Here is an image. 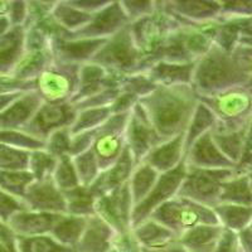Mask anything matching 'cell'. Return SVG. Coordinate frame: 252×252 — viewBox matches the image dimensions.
I'll return each instance as SVG.
<instances>
[{
    "mask_svg": "<svg viewBox=\"0 0 252 252\" xmlns=\"http://www.w3.org/2000/svg\"><path fill=\"white\" fill-rule=\"evenodd\" d=\"M199 101L215 115L216 126L212 131H240L246 129L252 120V91L244 86L203 96Z\"/></svg>",
    "mask_w": 252,
    "mask_h": 252,
    "instance_id": "277c9868",
    "label": "cell"
},
{
    "mask_svg": "<svg viewBox=\"0 0 252 252\" xmlns=\"http://www.w3.org/2000/svg\"><path fill=\"white\" fill-rule=\"evenodd\" d=\"M0 143L5 145L23 149L27 152L44 149V141L33 138L23 130H1L0 129Z\"/></svg>",
    "mask_w": 252,
    "mask_h": 252,
    "instance_id": "ee69618b",
    "label": "cell"
},
{
    "mask_svg": "<svg viewBox=\"0 0 252 252\" xmlns=\"http://www.w3.org/2000/svg\"><path fill=\"white\" fill-rule=\"evenodd\" d=\"M143 60L141 52L132 39L130 26H127L107 38L91 62L106 69L111 75L124 77L136 73Z\"/></svg>",
    "mask_w": 252,
    "mask_h": 252,
    "instance_id": "5b68a950",
    "label": "cell"
},
{
    "mask_svg": "<svg viewBox=\"0 0 252 252\" xmlns=\"http://www.w3.org/2000/svg\"><path fill=\"white\" fill-rule=\"evenodd\" d=\"M18 252H77L75 249L63 246L51 235L37 237H17Z\"/></svg>",
    "mask_w": 252,
    "mask_h": 252,
    "instance_id": "f35d334b",
    "label": "cell"
},
{
    "mask_svg": "<svg viewBox=\"0 0 252 252\" xmlns=\"http://www.w3.org/2000/svg\"><path fill=\"white\" fill-rule=\"evenodd\" d=\"M164 8L179 22L189 26H207L218 22L220 17V1L207 0H168Z\"/></svg>",
    "mask_w": 252,
    "mask_h": 252,
    "instance_id": "9a60e30c",
    "label": "cell"
},
{
    "mask_svg": "<svg viewBox=\"0 0 252 252\" xmlns=\"http://www.w3.org/2000/svg\"><path fill=\"white\" fill-rule=\"evenodd\" d=\"M130 20L126 17L120 0H114L100 12L92 15L90 23L81 31L75 33H66V39H107L118 32L130 26Z\"/></svg>",
    "mask_w": 252,
    "mask_h": 252,
    "instance_id": "5bb4252c",
    "label": "cell"
},
{
    "mask_svg": "<svg viewBox=\"0 0 252 252\" xmlns=\"http://www.w3.org/2000/svg\"><path fill=\"white\" fill-rule=\"evenodd\" d=\"M112 116L111 107L78 110L75 121L71 125V134H80L85 131L97 130Z\"/></svg>",
    "mask_w": 252,
    "mask_h": 252,
    "instance_id": "d590c367",
    "label": "cell"
},
{
    "mask_svg": "<svg viewBox=\"0 0 252 252\" xmlns=\"http://www.w3.org/2000/svg\"><path fill=\"white\" fill-rule=\"evenodd\" d=\"M55 61L51 46L42 49H26L10 77L22 82H32L39 77Z\"/></svg>",
    "mask_w": 252,
    "mask_h": 252,
    "instance_id": "d4e9b609",
    "label": "cell"
},
{
    "mask_svg": "<svg viewBox=\"0 0 252 252\" xmlns=\"http://www.w3.org/2000/svg\"><path fill=\"white\" fill-rule=\"evenodd\" d=\"M134 209L129 183L96 198L94 213L112 227L116 233L132 228L131 216Z\"/></svg>",
    "mask_w": 252,
    "mask_h": 252,
    "instance_id": "7c38bea8",
    "label": "cell"
},
{
    "mask_svg": "<svg viewBox=\"0 0 252 252\" xmlns=\"http://www.w3.org/2000/svg\"><path fill=\"white\" fill-rule=\"evenodd\" d=\"M26 51V29L24 27H12L0 35V77L10 76L17 63Z\"/></svg>",
    "mask_w": 252,
    "mask_h": 252,
    "instance_id": "484cf974",
    "label": "cell"
},
{
    "mask_svg": "<svg viewBox=\"0 0 252 252\" xmlns=\"http://www.w3.org/2000/svg\"><path fill=\"white\" fill-rule=\"evenodd\" d=\"M218 223L223 229L241 232L252 222V207L220 203L213 208Z\"/></svg>",
    "mask_w": 252,
    "mask_h": 252,
    "instance_id": "f1b7e54d",
    "label": "cell"
},
{
    "mask_svg": "<svg viewBox=\"0 0 252 252\" xmlns=\"http://www.w3.org/2000/svg\"><path fill=\"white\" fill-rule=\"evenodd\" d=\"M129 114L112 115L96 130L91 149L97 158L101 170L107 169L118 160L125 149V129Z\"/></svg>",
    "mask_w": 252,
    "mask_h": 252,
    "instance_id": "30bf717a",
    "label": "cell"
},
{
    "mask_svg": "<svg viewBox=\"0 0 252 252\" xmlns=\"http://www.w3.org/2000/svg\"><path fill=\"white\" fill-rule=\"evenodd\" d=\"M139 103L143 106L161 141L183 134L199 103V96L192 85L157 86Z\"/></svg>",
    "mask_w": 252,
    "mask_h": 252,
    "instance_id": "6da1fadb",
    "label": "cell"
},
{
    "mask_svg": "<svg viewBox=\"0 0 252 252\" xmlns=\"http://www.w3.org/2000/svg\"><path fill=\"white\" fill-rule=\"evenodd\" d=\"M115 231L97 215L87 217L86 227L78 241L77 252H109L112 250Z\"/></svg>",
    "mask_w": 252,
    "mask_h": 252,
    "instance_id": "603a6c76",
    "label": "cell"
},
{
    "mask_svg": "<svg viewBox=\"0 0 252 252\" xmlns=\"http://www.w3.org/2000/svg\"><path fill=\"white\" fill-rule=\"evenodd\" d=\"M94 134H96V130L72 135L69 155H71V157H76V155H80L82 154V153L91 149L92 145H94Z\"/></svg>",
    "mask_w": 252,
    "mask_h": 252,
    "instance_id": "f907efd6",
    "label": "cell"
},
{
    "mask_svg": "<svg viewBox=\"0 0 252 252\" xmlns=\"http://www.w3.org/2000/svg\"><path fill=\"white\" fill-rule=\"evenodd\" d=\"M33 182L34 178L29 170H0V189L20 199Z\"/></svg>",
    "mask_w": 252,
    "mask_h": 252,
    "instance_id": "8d00e7d4",
    "label": "cell"
},
{
    "mask_svg": "<svg viewBox=\"0 0 252 252\" xmlns=\"http://www.w3.org/2000/svg\"><path fill=\"white\" fill-rule=\"evenodd\" d=\"M10 29H12V24H10L8 15H0V35L8 33Z\"/></svg>",
    "mask_w": 252,
    "mask_h": 252,
    "instance_id": "11a10c76",
    "label": "cell"
},
{
    "mask_svg": "<svg viewBox=\"0 0 252 252\" xmlns=\"http://www.w3.org/2000/svg\"><path fill=\"white\" fill-rule=\"evenodd\" d=\"M159 175L160 174L154 168H152L149 164L144 163V161L135 166L134 172L129 179V188L134 207L140 203L144 198L149 194L153 187L159 179Z\"/></svg>",
    "mask_w": 252,
    "mask_h": 252,
    "instance_id": "836d02e7",
    "label": "cell"
},
{
    "mask_svg": "<svg viewBox=\"0 0 252 252\" xmlns=\"http://www.w3.org/2000/svg\"><path fill=\"white\" fill-rule=\"evenodd\" d=\"M23 202L27 209L35 212L66 215V201L63 192L55 184L53 179L34 181L27 188Z\"/></svg>",
    "mask_w": 252,
    "mask_h": 252,
    "instance_id": "2e32d148",
    "label": "cell"
},
{
    "mask_svg": "<svg viewBox=\"0 0 252 252\" xmlns=\"http://www.w3.org/2000/svg\"><path fill=\"white\" fill-rule=\"evenodd\" d=\"M78 64L53 61L51 66L35 80V91L43 102H71L78 87Z\"/></svg>",
    "mask_w": 252,
    "mask_h": 252,
    "instance_id": "ba28073f",
    "label": "cell"
},
{
    "mask_svg": "<svg viewBox=\"0 0 252 252\" xmlns=\"http://www.w3.org/2000/svg\"><path fill=\"white\" fill-rule=\"evenodd\" d=\"M222 231L220 224H201L179 236V242L186 251L213 252Z\"/></svg>",
    "mask_w": 252,
    "mask_h": 252,
    "instance_id": "4316f807",
    "label": "cell"
},
{
    "mask_svg": "<svg viewBox=\"0 0 252 252\" xmlns=\"http://www.w3.org/2000/svg\"><path fill=\"white\" fill-rule=\"evenodd\" d=\"M249 126H247L246 129H242L240 131L235 132L211 131L213 140H215L216 145L218 146V149L222 152L224 157L228 158L229 160L232 161L236 166H237L238 161L241 159V155H242L245 138H246Z\"/></svg>",
    "mask_w": 252,
    "mask_h": 252,
    "instance_id": "e575fe53",
    "label": "cell"
},
{
    "mask_svg": "<svg viewBox=\"0 0 252 252\" xmlns=\"http://www.w3.org/2000/svg\"><path fill=\"white\" fill-rule=\"evenodd\" d=\"M186 146H184V132L178 136L161 141L146 155L144 163L149 164L159 174L170 172L184 161Z\"/></svg>",
    "mask_w": 252,
    "mask_h": 252,
    "instance_id": "7402d4cb",
    "label": "cell"
},
{
    "mask_svg": "<svg viewBox=\"0 0 252 252\" xmlns=\"http://www.w3.org/2000/svg\"><path fill=\"white\" fill-rule=\"evenodd\" d=\"M68 3L87 14L94 15V13L100 12L101 9L109 5L111 0H68Z\"/></svg>",
    "mask_w": 252,
    "mask_h": 252,
    "instance_id": "db71d44e",
    "label": "cell"
},
{
    "mask_svg": "<svg viewBox=\"0 0 252 252\" xmlns=\"http://www.w3.org/2000/svg\"><path fill=\"white\" fill-rule=\"evenodd\" d=\"M184 161L188 168H195V169H232V168H237L218 149L211 132L198 139L187 150Z\"/></svg>",
    "mask_w": 252,
    "mask_h": 252,
    "instance_id": "ac0fdd59",
    "label": "cell"
},
{
    "mask_svg": "<svg viewBox=\"0 0 252 252\" xmlns=\"http://www.w3.org/2000/svg\"><path fill=\"white\" fill-rule=\"evenodd\" d=\"M26 208L27 207L23 199L14 197L3 189H0V220L3 222L8 223V220H10L12 216Z\"/></svg>",
    "mask_w": 252,
    "mask_h": 252,
    "instance_id": "c3c4849f",
    "label": "cell"
},
{
    "mask_svg": "<svg viewBox=\"0 0 252 252\" xmlns=\"http://www.w3.org/2000/svg\"><path fill=\"white\" fill-rule=\"evenodd\" d=\"M106 39H66L56 37L51 39V51L56 61L72 64L91 62Z\"/></svg>",
    "mask_w": 252,
    "mask_h": 252,
    "instance_id": "e0dca14e",
    "label": "cell"
},
{
    "mask_svg": "<svg viewBox=\"0 0 252 252\" xmlns=\"http://www.w3.org/2000/svg\"><path fill=\"white\" fill-rule=\"evenodd\" d=\"M161 139L153 127L140 103H136L129 112L125 129V145L130 150L135 164L143 163L146 155L149 154Z\"/></svg>",
    "mask_w": 252,
    "mask_h": 252,
    "instance_id": "8fae6325",
    "label": "cell"
},
{
    "mask_svg": "<svg viewBox=\"0 0 252 252\" xmlns=\"http://www.w3.org/2000/svg\"><path fill=\"white\" fill-rule=\"evenodd\" d=\"M77 110L69 102L49 103L43 102L38 109L31 123L23 129L24 132L46 141L51 134L63 127H71L75 121Z\"/></svg>",
    "mask_w": 252,
    "mask_h": 252,
    "instance_id": "4fadbf2b",
    "label": "cell"
},
{
    "mask_svg": "<svg viewBox=\"0 0 252 252\" xmlns=\"http://www.w3.org/2000/svg\"><path fill=\"white\" fill-rule=\"evenodd\" d=\"M120 4L130 23L153 14L158 8V1L154 0H120Z\"/></svg>",
    "mask_w": 252,
    "mask_h": 252,
    "instance_id": "bcb514c9",
    "label": "cell"
},
{
    "mask_svg": "<svg viewBox=\"0 0 252 252\" xmlns=\"http://www.w3.org/2000/svg\"><path fill=\"white\" fill-rule=\"evenodd\" d=\"M63 195L66 201V215L78 217H90L96 215L94 202L97 197L92 193L90 187L78 186L63 192Z\"/></svg>",
    "mask_w": 252,
    "mask_h": 252,
    "instance_id": "d6a6232c",
    "label": "cell"
},
{
    "mask_svg": "<svg viewBox=\"0 0 252 252\" xmlns=\"http://www.w3.org/2000/svg\"><path fill=\"white\" fill-rule=\"evenodd\" d=\"M27 17H28V1H22V0L10 1L8 18L12 27H24Z\"/></svg>",
    "mask_w": 252,
    "mask_h": 252,
    "instance_id": "816d5d0a",
    "label": "cell"
},
{
    "mask_svg": "<svg viewBox=\"0 0 252 252\" xmlns=\"http://www.w3.org/2000/svg\"><path fill=\"white\" fill-rule=\"evenodd\" d=\"M112 249L118 252H143V247L135 236L132 228L126 232L115 233V237L112 240Z\"/></svg>",
    "mask_w": 252,
    "mask_h": 252,
    "instance_id": "681fc988",
    "label": "cell"
},
{
    "mask_svg": "<svg viewBox=\"0 0 252 252\" xmlns=\"http://www.w3.org/2000/svg\"><path fill=\"white\" fill-rule=\"evenodd\" d=\"M57 165V158L49 154L46 149L31 152L28 170L32 173L34 181H43L51 178Z\"/></svg>",
    "mask_w": 252,
    "mask_h": 252,
    "instance_id": "60d3db41",
    "label": "cell"
},
{
    "mask_svg": "<svg viewBox=\"0 0 252 252\" xmlns=\"http://www.w3.org/2000/svg\"><path fill=\"white\" fill-rule=\"evenodd\" d=\"M220 203L252 207V188L247 172L237 170L232 178L222 183Z\"/></svg>",
    "mask_w": 252,
    "mask_h": 252,
    "instance_id": "83f0119b",
    "label": "cell"
},
{
    "mask_svg": "<svg viewBox=\"0 0 252 252\" xmlns=\"http://www.w3.org/2000/svg\"><path fill=\"white\" fill-rule=\"evenodd\" d=\"M51 15L56 23L68 34L81 31L90 23L92 18L91 14L72 6L68 0H57Z\"/></svg>",
    "mask_w": 252,
    "mask_h": 252,
    "instance_id": "4dcf8cb0",
    "label": "cell"
},
{
    "mask_svg": "<svg viewBox=\"0 0 252 252\" xmlns=\"http://www.w3.org/2000/svg\"><path fill=\"white\" fill-rule=\"evenodd\" d=\"M43 103L35 90L22 92L3 112H0V129L23 130Z\"/></svg>",
    "mask_w": 252,
    "mask_h": 252,
    "instance_id": "d6986e66",
    "label": "cell"
},
{
    "mask_svg": "<svg viewBox=\"0 0 252 252\" xmlns=\"http://www.w3.org/2000/svg\"><path fill=\"white\" fill-rule=\"evenodd\" d=\"M87 217H78L72 215H62L49 235L61 245L76 249L85 227Z\"/></svg>",
    "mask_w": 252,
    "mask_h": 252,
    "instance_id": "f546056e",
    "label": "cell"
},
{
    "mask_svg": "<svg viewBox=\"0 0 252 252\" xmlns=\"http://www.w3.org/2000/svg\"><path fill=\"white\" fill-rule=\"evenodd\" d=\"M135 166L136 164H135L134 158H132L130 150L125 146V149L121 153L118 160L112 165H110L107 169L101 170L98 178L90 187V189L96 197H100V195L120 188L129 183V179L134 172Z\"/></svg>",
    "mask_w": 252,
    "mask_h": 252,
    "instance_id": "ffe728a7",
    "label": "cell"
},
{
    "mask_svg": "<svg viewBox=\"0 0 252 252\" xmlns=\"http://www.w3.org/2000/svg\"><path fill=\"white\" fill-rule=\"evenodd\" d=\"M109 252H118V251H116V250H114V249H112V250H110Z\"/></svg>",
    "mask_w": 252,
    "mask_h": 252,
    "instance_id": "9f6ffc18",
    "label": "cell"
},
{
    "mask_svg": "<svg viewBox=\"0 0 252 252\" xmlns=\"http://www.w3.org/2000/svg\"><path fill=\"white\" fill-rule=\"evenodd\" d=\"M150 218L181 236L201 224H220L212 208L175 195L152 213Z\"/></svg>",
    "mask_w": 252,
    "mask_h": 252,
    "instance_id": "8992f818",
    "label": "cell"
},
{
    "mask_svg": "<svg viewBox=\"0 0 252 252\" xmlns=\"http://www.w3.org/2000/svg\"><path fill=\"white\" fill-rule=\"evenodd\" d=\"M237 170V168L232 169L188 168L178 195L213 209L217 204H220L222 183L232 178Z\"/></svg>",
    "mask_w": 252,
    "mask_h": 252,
    "instance_id": "52a82bcc",
    "label": "cell"
},
{
    "mask_svg": "<svg viewBox=\"0 0 252 252\" xmlns=\"http://www.w3.org/2000/svg\"><path fill=\"white\" fill-rule=\"evenodd\" d=\"M187 170H188L187 164L186 161H183L175 169L159 175V179L153 187L149 194L132 209V228L148 218H150L155 209H158L164 203L170 201L172 198H174L175 195H178V192H179L182 183H183L184 178L187 175Z\"/></svg>",
    "mask_w": 252,
    "mask_h": 252,
    "instance_id": "9c48e42d",
    "label": "cell"
},
{
    "mask_svg": "<svg viewBox=\"0 0 252 252\" xmlns=\"http://www.w3.org/2000/svg\"><path fill=\"white\" fill-rule=\"evenodd\" d=\"M80 186L91 187L101 173L100 164L94 150L90 149L80 155L72 157Z\"/></svg>",
    "mask_w": 252,
    "mask_h": 252,
    "instance_id": "74e56055",
    "label": "cell"
},
{
    "mask_svg": "<svg viewBox=\"0 0 252 252\" xmlns=\"http://www.w3.org/2000/svg\"><path fill=\"white\" fill-rule=\"evenodd\" d=\"M120 94V89L118 87H110V89L103 90L100 94H94L92 97L86 98V100L80 101L75 103L73 106L77 110L85 109H98V107H111L114 101L119 97Z\"/></svg>",
    "mask_w": 252,
    "mask_h": 252,
    "instance_id": "7dc6e473",
    "label": "cell"
},
{
    "mask_svg": "<svg viewBox=\"0 0 252 252\" xmlns=\"http://www.w3.org/2000/svg\"><path fill=\"white\" fill-rule=\"evenodd\" d=\"M216 126V118L213 112L199 101L195 107L192 118L189 120L188 126L184 131V146L187 150L203 135L212 131ZM186 157V155H184Z\"/></svg>",
    "mask_w": 252,
    "mask_h": 252,
    "instance_id": "1f68e13d",
    "label": "cell"
},
{
    "mask_svg": "<svg viewBox=\"0 0 252 252\" xmlns=\"http://www.w3.org/2000/svg\"><path fill=\"white\" fill-rule=\"evenodd\" d=\"M61 216L62 215L35 212L26 208L12 216L8 224L17 237H37L49 235Z\"/></svg>",
    "mask_w": 252,
    "mask_h": 252,
    "instance_id": "44dd1931",
    "label": "cell"
},
{
    "mask_svg": "<svg viewBox=\"0 0 252 252\" xmlns=\"http://www.w3.org/2000/svg\"><path fill=\"white\" fill-rule=\"evenodd\" d=\"M242 86L245 87V77L236 64L232 53L216 44L195 62L192 87L199 97Z\"/></svg>",
    "mask_w": 252,
    "mask_h": 252,
    "instance_id": "7a4b0ae2",
    "label": "cell"
},
{
    "mask_svg": "<svg viewBox=\"0 0 252 252\" xmlns=\"http://www.w3.org/2000/svg\"><path fill=\"white\" fill-rule=\"evenodd\" d=\"M139 102V98L136 96H132L126 92H121L119 94V97L114 101L111 105L112 115L118 114H129L136 103Z\"/></svg>",
    "mask_w": 252,
    "mask_h": 252,
    "instance_id": "f5cc1de1",
    "label": "cell"
},
{
    "mask_svg": "<svg viewBox=\"0 0 252 252\" xmlns=\"http://www.w3.org/2000/svg\"><path fill=\"white\" fill-rule=\"evenodd\" d=\"M71 139V127H63L49 135L48 139L44 141V149L56 158L69 155Z\"/></svg>",
    "mask_w": 252,
    "mask_h": 252,
    "instance_id": "f6af8a7d",
    "label": "cell"
},
{
    "mask_svg": "<svg viewBox=\"0 0 252 252\" xmlns=\"http://www.w3.org/2000/svg\"><path fill=\"white\" fill-rule=\"evenodd\" d=\"M182 24L164 8L163 1H158V8L153 14L130 24L132 39L144 57L138 72L148 69L150 62L159 53L168 38L181 28Z\"/></svg>",
    "mask_w": 252,
    "mask_h": 252,
    "instance_id": "3957f363",
    "label": "cell"
},
{
    "mask_svg": "<svg viewBox=\"0 0 252 252\" xmlns=\"http://www.w3.org/2000/svg\"><path fill=\"white\" fill-rule=\"evenodd\" d=\"M119 89L121 92L136 96L140 100L152 94L157 89V85L148 77L145 72H136V73L124 76L120 81Z\"/></svg>",
    "mask_w": 252,
    "mask_h": 252,
    "instance_id": "b9f144b4",
    "label": "cell"
},
{
    "mask_svg": "<svg viewBox=\"0 0 252 252\" xmlns=\"http://www.w3.org/2000/svg\"><path fill=\"white\" fill-rule=\"evenodd\" d=\"M52 179L62 192H66V190L80 186L72 157L63 155V157L57 158V165L52 174Z\"/></svg>",
    "mask_w": 252,
    "mask_h": 252,
    "instance_id": "ab89813d",
    "label": "cell"
},
{
    "mask_svg": "<svg viewBox=\"0 0 252 252\" xmlns=\"http://www.w3.org/2000/svg\"><path fill=\"white\" fill-rule=\"evenodd\" d=\"M31 152L0 143V170H28Z\"/></svg>",
    "mask_w": 252,
    "mask_h": 252,
    "instance_id": "7bdbcfd3",
    "label": "cell"
},
{
    "mask_svg": "<svg viewBox=\"0 0 252 252\" xmlns=\"http://www.w3.org/2000/svg\"><path fill=\"white\" fill-rule=\"evenodd\" d=\"M195 63L155 62L145 73L157 86L192 85Z\"/></svg>",
    "mask_w": 252,
    "mask_h": 252,
    "instance_id": "cb8c5ba5",
    "label": "cell"
}]
</instances>
